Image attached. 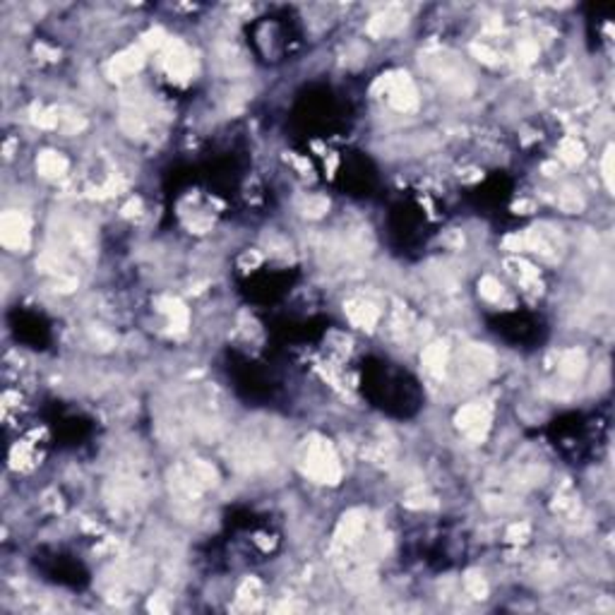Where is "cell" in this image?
I'll return each mask as SVG.
<instances>
[{
	"instance_id": "4fadbf2b",
	"label": "cell",
	"mask_w": 615,
	"mask_h": 615,
	"mask_svg": "<svg viewBox=\"0 0 615 615\" xmlns=\"http://www.w3.org/2000/svg\"><path fill=\"white\" fill-rule=\"evenodd\" d=\"M560 159H562V162H567V164L582 162V159H584L582 142H577L574 137H565V140H562V145H560Z\"/></svg>"
},
{
	"instance_id": "52a82bcc",
	"label": "cell",
	"mask_w": 615,
	"mask_h": 615,
	"mask_svg": "<svg viewBox=\"0 0 615 615\" xmlns=\"http://www.w3.org/2000/svg\"><path fill=\"white\" fill-rule=\"evenodd\" d=\"M404 15L399 13L396 8H389L384 10L382 15H377L375 20H370V25H368V30H370V34H375V37H382V34H392L399 30L401 25H404Z\"/></svg>"
},
{
	"instance_id": "e0dca14e",
	"label": "cell",
	"mask_w": 615,
	"mask_h": 615,
	"mask_svg": "<svg viewBox=\"0 0 615 615\" xmlns=\"http://www.w3.org/2000/svg\"><path fill=\"white\" fill-rule=\"evenodd\" d=\"M327 207H330V202H327L325 198H310L308 205H306V214L308 216H323L327 212Z\"/></svg>"
},
{
	"instance_id": "7c38bea8",
	"label": "cell",
	"mask_w": 615,
	"mask_h": 615,
	"mask_svg": "<svg viewBox=\"0 0 615 615\" xmlns=\"http://www.w3.org/2000/svg\"><path fill=\"white\" fill-rule=\"evenodd\" d=\"M140 65H142V51L140 48H130V51H125V53H120L118 58L111 63V72H116L120 77V75L135 72Z\"/></svg>"
},
{
	"instance_id": "8992f818",
	"label": "cell",
	"mask_w": 615,
	"mask_h": 615,
	"mask_svg": "<svg viewBox=\"0 0 615 615\" xmlns=\"http://www.w3.org/2000/svg\"><path fill=\"white\" fill-rule=\"evenodd\" d=\"M166 67H169L171 75H176V77H188L193 70V60L190 56L186 53V48H183L181 44H169V48H166Z\"/></svg>"
},
{
	"instance_id": "ffe728a7",
	"label": "cell",
	"mask_w": 615,
	"mask_h": 615,
	"mask_svg": "<svg viewBox=\"0 0 615 615\" xmlns=\"http://www.w3.org/2000/svg\"><path fill=\"white\" fill-rule=\"evenodd\" d=\"M603 176H606V183L611 186V152L606 154V159H603Z\"/></svg>"
},
{
	"instance_id": "9c48e42d",
	"label": "cell",
	"mask_w": 615,
	"mask_h": 615,
	"mask_svg": "<svg viewBox=\"0 0 615 615\" xmlns=\"http://www.w3.org/2000/svg\"><path fill=\"white\" fill-rule=\"evenodd\" d=\"M37 169H39V174L46 176V178H58V176L65 174L67 162L60 157L58 152H44L41 157L37 159Z\"/></svg>"
},
{
	"instance_id": "8fae6325",
	"label": "cell",
	"mask_w": 615,
	"mask_h": 615,
	"mask_svg": "<svg viewBox=\"0 0 615 615\" xmlns=\"http://www.w3.org/2000/svg\"><path fill=\"white\" fill-rule=\"evenodd\" d=\"M584 365H586L584 354L577 351V349H570V351H565L560 358V375L574 380V377H579L584 373Z\"/></svg>"
},
{
	"instance_id": "5b68a950",
	"label": "cell",
	"mask_w": 615,
	"mask_h": 615,
	"mask_svg": "<svg viewBox=\"0 0 615 615\" xmlns=\"http://www.w3.org/2000/svg\"><path fill=\"white\" fill-rule=\"evenodd\" d=\"M347 315L356 327H363V330H370L377 323V318H380L377 308L368 301H351L347 306Z\"/></svg>"
},
{
	"instance_id": "9a60e30c",
	"label": "cell",
	"mask_w": 615,
	"mask_h": 615,
	"mask_svg": "<svg viewBox=\"0 0 615 615\" xmlns=\"http://www.w3.org/2000/svg\"><path fill=\"white\" fill-rule=\"evenodd\" d=\"M479 291H481V296H484L486 301H500V296H503V286H500L493 277L481 279Z\"/></svg>"
},
{
	"instance_id": "277c9868",
	"label": "cell",
	"mask_w": 615,
	"mask_h": 615,
	"mask_svg": "<svg viewBox=\"0 0 615 615\" xmlns=\"http://www.w3.org/2000/svg\"><path fill=\"white\" fill-rule=\"evenodd\" d=\"M488 409H484L481 404H471V406H464L462 411L457 413V425L474 440H481L488 430Z\"/></svg>"
},
{
	"instance_id": "30bf717a",
	"label": "cell",
	"mask_w": 615,
	"mask_h": 615,
	"mask_svg": "<svg viewBox=\"0 0 615 615\" xmlns=\"http://www.w3.org/2000/svg\"><path fill=\"white\" fill-rule=\"evenodd\" d=\"M423 365L428 368L433 375H442L445 373V365H447V349L445 344H430L423 354Z\"/></svg>"
},
{
	"instance_id": "ba28073f",
	"label": "cell",
	"mask_w": 615,
	"mask_h": 615,
	"mask_svg": "<svg viewBox=\"0 0 615 615\" xmlns=\"http://www.w3.org/2000/svg\"><path fill=\"white\" fill-rule=\"evenodd\" d=\"M365 529V519L361 512H349L347 517L342 519V524H339V531H337V538L342 543H354L356 538L363 533Z\"/></svg>"
},
{
	"instance_id": "5bb4252c",
	"label": "cell",
	"mask_w": 615,
	"mask_h": 615,
	"mask_svg": "<svg viewBox=\"0 0 615 615\" xmlns=\"http://www.w3.org/2000/svg\"><path fill=\"white\" fill-rule=\"evenodd\" d=\"M464 582H467V591H469L471 596H476V599H486L488 586H486V582H484V577H481V574L469 572Z\"/></svg>"
},
{
	"instance_id": "ac0fdd59",
	"label": "cell",
	"mask_w": 615,
	"mask_h": 615,
	"mask_svg": "<svg viewBox=\"0 0 615 615\" xmlns=\"http://www.w3.org/2000/svg\"><path fill=\"white\" fill-rule=\"evenodd\" d=\"M474 53L479 56V60L488 63V65H493V63H496V58H498V56L493 53V51L488 48V46H484V44H474Z\"/></svg>"
},
{
	"instance_id": "6da1fadb",
	"label": "cell",
	"mask_w": 615,
	"mask_h": 615,
	"mask_svg": "<svg viewBox=\"0 0 615 615\" xmlns=\"http://www.w3.org/2000/svg\"><path fill=\"white\" fill-rule=\"evenodd\" d=\"M306 474H310L320 484H337L339 476H342V469H339L337 454L332 450L330 442L325 440L310 442L306 452Z\"/></svg>"
},
{
	"instance_id": "7a4b0ae2",
	"label": "cell",
	"mask_w": 615,
	"mask_h": 615,
	"mask_svg": "<svg viewBox=\"0 0 615 615\" xmlns=\"http://www.w3.org/2000/svg\"><path fill=\"white\" fill-rule=\"evenodd\" d=\"M0 240L10 250H27L30 226H27L25 216L17 214V212H5L3 219H0Z\"/></svg>"
},
{
	"instance_id": "3957f363",
	"label": "cell",
	"mask_w": 615,
	"mask_h": 615,
	"mask_svg": "<svg viewBox=\"0 0 615 615\" xmlns=\"http://www.w3.org/2000/svg\"><path fill=\"white\" fill-rule=\"evenodd\" d=\"M384 89H387L389 103H392L396 111H413V108L418 106L416 89H413L411 79L406 77V75L387 77V79H384Z\"/></svg>"
},
{
	"instance_id": "d6986e66",
	"label": "cell",
	"mask_w": 615,
	"mask_h": 615,
	"mask_svg": "<svg viewBox=\"0 0 615 615\" xmlns=\"http://www.w3.org/2000/svg\"><path fill=\"white\" fill-rule=\"evenodd\" d=\"M529 533V526L526 524H514L510 529V541H524Z\"/></svg>"
},
{
	"instance_id": "2e32d148",
	"label": "cell",
	"mask_w": 615,
	"mask_h": 615,
	"mask_svg": "<svg viewBox=\"0 0 615 615\" xmlns=\"http://www.w3.org/2000/svg\"><path fill=\"white\" fill-rule=\"evenodd\" d=\"M557 205H560V209H565V212H579L584 207L582 198H579V195L574 193V190H565V193H562L560 198H557Z\"/></svg>"
}]
</instances>
